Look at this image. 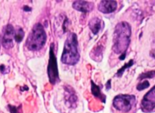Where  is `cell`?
<instances>
[{"label": "cell", "mask_w": 155, "mask_h": 113, "mask_svg": "<svg viewBox=\"0 0 155 113\" xmlns=\"http://www.w3.org/2000/svg\"><path fill=\"white\" fill-rule=\"evenodd\" d=\"M131 27L127 22H121L116 26L114 33L113 50L116 54L125 55L130 43Z\"/></svg>", "instance_id": "obj_1"}, {"label": "cell", "mask_w": 155, "mask_h": 113, "mask_svg": "<svg viewBox=\"0 0 155 113\" xmlns=\"http://www.w3.org/2000/svg\"><path fill=\"white\" fill-rule=\"evenodd\" d=\"M80 60L78 42L75 33H71L65 41L61 61L68 65H74Z\"/></svg>", "instance_id": "obj_2"}, {"label": "cell", "mask_w": 155, "mask_h": 113, "mask_svg": "<svg viewBox=\"0 0 155 113\" xmlns=\"http://www.w3.org/2000/svg\"><path fill=\"white\" fill-rule=\"evenodd\" d=\"M46 39V33L43 27L40 24H36L27 38L26 46L30 51H38L45 45Z\"/></svg>", "instance_id": "obj_3"}, {"label": "cell", "mask_w": 155, "mask_h": 113, "mask_svg": "<svg viewBox=\"0 0 155 113\" xmlns=\"http://www.w3.org/2000/svg\"><path fill=\"white\" fill-rule=\"evenodd\" d=\"M136 102V97L131 95H118L114 99L113 105L116 109L123 112H128Z\"/></svg>", "instance_id": "obj_4"}, {"label": "cell", "mask_w": 155, "mask_h": 113, "mask_svg": "<svg viewBox=\"0 0 155 113\" xmlns=\"http://www.w3.org/2000/svg\"><path fill=\"white\" fill-rule=\"evenodd\" d=\"M53 45H51L50 48V53H49V61H48V75L49 78L50 82L52 84H55L57 81L59 79L58 75V65H57V60H56L55 55L54 54V50H53Z\"/></svg>", "instance_id": "obj_5"}, {"label": "cell", "mask_w": 155, "mask_h": 113, "mask_svg": "<svg viewBox=\"0 0 155 113\" xmlns=\"http://www.w3.org/2000/svg\"><path fill=\"white\" fill-rule=\"evenodd\" d=\"M141 105L145 112H149L155 108V86L145 95Z\"/></svg>", "instance_id": "obj_6"}, {"label": "cell", "mask_w": 155, "mask_h": 113, "mask_svg": "<svg viewBox=\"0 0 155 113\" xmlns=\"http://www.w3.org/2000/svg\"><path fill=\"white\" fill-rule=\"evenodd\" d=\"M15 31L12 25L8 24L4 30L2 37V45L6 49H10L13 47V39H15Z\"/></svg>", "instance_id": "obj_7"}, {"label": "cell", "mask_w": 155, "mask_h": 113, "mask_svg": "<svg viewBox=\"0 0 155 113\" xmlns=\"http://www.w3.org/2000/svg\"><path fill=\"white\" fill-rule=\"evenodd\" d=\"M117 7L116 1H101L98 4V10L104 14H110L114 11Z\"/></svg>", "instance_id": "obj_8"}, {"label": "cell", "mask_w": 155, "mask_h": 113, "mask_svg": "<svg viewBox=\"0 0 155 113\" xmlns=\"http://www.w3.org/2000/svg\"><path fill=\"white\" fill-rule=\"evenodd\" d=\"M73 7L77 11H80L83 13H88L93 9L94 5L93 3L89 2L76 1L73 3Z\"/></svg>", "instance_id": "obj_9"}, {"label": "cell", "mask_w": 155, "mask_h": 113, "mask_svg": "<svg viewBox=\"0 0 155 113\" xmlns=\"http://www.w3.org/2000/svg\"><path fill=\"white\" fill-rule=\"evenodd\" d=\"M89 27L91 31L94 34H98V32L102 29L103 27V21L98 17H94L91 19V20L89 23Z\"/></svg>", "instance_id": "obj_10"}, {"label": "cell", "mask_w": 155, "mask_h": 113, "mask_svg": "<svg viewBox=\"0 0 155 113\" xmlns=\"http://www.w3.org/2000/svg\"><path fill=\"white\" fill-rule=\"evenodd\" d=\"M92 91L95 97L99 98V99H101V100L103 101V102H104V100H105V96L101 93L100 88L96 85V84H94L93 81H92Z\"/></svg>", "instance_id": "obj_11"}, {"label": "cell", "mask_w": 155, "mask_h": 113, "mask_svg": "<svg viewBox=\"0 0 155 113\" xmlns=\"http://www.w3.org/2000/svg\"><path fill=\"white\" fill-rule=\"evenodd\" d=\"M24 31H23L22 29L20 28L15 34V40H16V42H21V40L23 39V38H24Z\"/></svg>", "instance_id": "obj_12"}, {"label": "cell", "mask_w": 155, "mask_h": 113, "mask_svg": "<svg viewBox=\"0 0 155 113\" xmlns=\"http://www.w3.org/2000/svg\"><path fill=\"white\" fill-rule=\"evenodd\" d=\"M155 76V71H151V72H146V73L142 74L140 76L141 79H145V78H151Z\"/></svg>", "instance_id": "obj_13"}, {"label": "cell", "mask_w": 155, "mask_h": 113, "mask_svg": "<svg viewBox=\"0 0 155 113\" xmlns=\"http://www.w3.org/2000/svg\"><path fill=\"white\" fill-rule=\"evenodd\" d=\"M148 87H149V82L148 81H144L143 82H142L137 86V89L139 90H145Z\"/></svg>", "instance_id": "obj_14"}, {"label": "cell", "mask_w": 155, "mask_h": 113, "mask_svg": "<svg viewBox=\"0 0 155 113\" xmlns=\"http://www.w3.org/2000/svg\"><path fill=\"white\" fill-rule=\"evenodd\" d=\"M133 60H130V63H127V64H126L125 66H124V67L122 68V69H120V70H119L118 71V72H117V75L118 76H120V75H122V72H124V70L125 69H127V68H128V67H130V66H131L132 65H133Z\"/></svg>", "instance_id": "obj_15"}, {"label": "cell", "mask_w": 155, "mask_h": 113, "mask_svg": "<svg viewBox=\"0 0 155 113\" xmlns=\"http://www.w3.org/2000/svg\"><path fill=\"white\" fill-rule=\"evenodd\" d=\"M10 111L12 113H19L18 110H17L16 107H13V106H10Z\"/></svg>", "instance_id": "obj_16"}, {"label": "cell", "mask_w": 155, "mask_h": 113, "mask_svg": "<svg viewBox=\"0 0 155 113\" xmlns=\"http://www.w3.org/2000/svg\"><path fill=\"white\" fill-rule=\"evenodd\" d=\"M151 55L154 58H155V42H154V48H152V50H151Z\"/></svg>", "instance_id": "obj_17"}]
</instances>
